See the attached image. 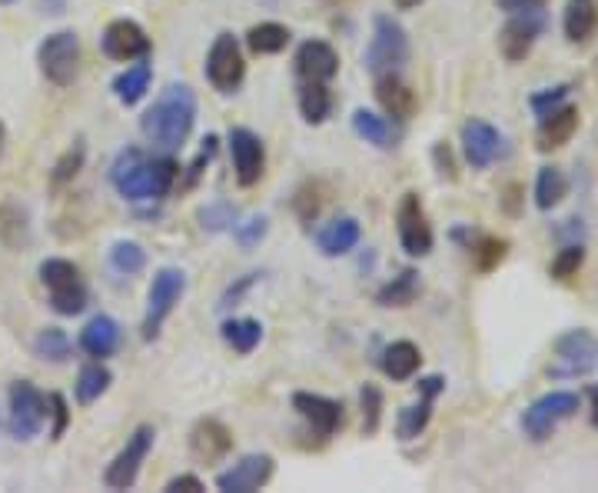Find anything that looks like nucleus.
<instances>
[{"instance_id":"1","label":"nucleus","mask_w":598,"mask_h":493,"mask_svg":"<svg viewBox=\"0 0 598 493\" xmlns=\"http://www.w3.org/2000/svg\"><path fill=\"white\" fill-rule=\"evenodd\" d=\"M180 177L173 157H147L141 147H126L110 167V183L123 201H163Z\"/></svg>"},{"instance_id":"2","label":"nucleus","mask_w":598,"mask_h":493,"mask_svg":"<svg viewBox=\"0 0 598 493\" xmlns=\"http://www.w3.org/2000/svg\"><path fill=\"white\" fill-rule=\"evenodd\" d=\"M196 123V94L190 84H170L141 117V134L160 151H180Z\"/></svg>"},{"instance_id":"3","label":"nucleus","mask_w":598,"mask_h":493,"mask_svg":"<svg viewBox=\"0 0 598 493\" xmlns=\"http://www.w3.org/2000/svg\"><path fill=\"white\" fill-rule=\"evenodd\" d=\"M410 60V34L389 14H379L373 21V40L366 47L363 64L369 74H395Z\"/></svg>"},{"instance_id":"4","label":"nucleus","mask_w":598,"mask_h":493,"mask_svg":"<svg viewBox=\"0 0 598 493\" xmlns=\"http://www.w3.org/2000/svg\"><path fill=\"white\" fill-rule=\"evenodd\" d=\"M582 407V397L575 390H552L546 397H539L536 404H528L525 413H522V430H525V437L532 444H546L556 430L572 420Z\"/></svg>"},{"instance_id":"5","label":"nucleus","mask_w":598,"mask_h":493,"mask_svg":"<svg viewBox=\"0 0 598 493\" xmlns=\"http://www.w3.org/2000/svg\"><path fill=\"white\" fill-rule=\"evenodd\" d=\"M40 74L53 87H71L81 74V37L74 31H53L37 47Z\"/></svg>"},{"instance_id":"6","label":"nucleus","mask_w":598,"mask_h":493,"mask_svg":"<svg viewBox=\"0 0 598 493\" xmlns=\"http://www.w3.org/2000/svg\"><path fill=\"white\" fill-rule=\"evenodd\" d=\"M186 293V274L180 267H160L154 274L150 293H147V317H144V340H157L160 327L167 324V317L173 314V306L180 303V297Z\"/></svg>"},{"instance_id":"7","label":"nucleus","mask_w":598,"mask_h":493,"mask_svg":"<svg viewBox=\"0 0 598 493\" xmlns=\"http://www.w3.org/2000/svg\"><path fill=\"white\" fill-rule=\"evenodd\" d=\"M598 366V337L591 330H569L556 340V360L549 366V377L569 381V377H585Z\"/></svg>"},{"instance_id":"8","label":"nucleus","mask_w":598,"mask_h":493,"mask_svg":"<svg viewBox=\"0 0 598 493\" xmlns=\"http://www.w3.org/2000/svg\"><path fill=\"white\" fill-rule=\"evenodd\" d=\"M8 404H11V417H8L11 434L17 441H34L50 417V400L30 381H14Z\"/></svg>"},{"instance_id":"9","label":"nucleus","mask_w":598,"mask_h":493,"mask_svg":"<svg viewBox=\"0 0 598 493\" xmlns=\"http://www.w3.org/2000/svg\"><path fill=\"white\" fill-rule=\"evenodd\" d=\"M154 441H157V430L150 423L137 426L133 434L126 437L123 450L107 464V473H103V483L110 490H130L141 477V467L147 464L150 450H154Z\"/></svg>"},{"instance_id":"10","label":"nucleus","mask_w":598,"mask_h":493,"mask_svg":"<svg viewBox=\"0 0 598 493\" xmlns=\"http://www.w3.org/2000/svg\"><path fill=\"white\" fill-rule=\"evenodd\" d=\"M204 71H207V81L213 84V91H220V94H233L243 84L246 60H243L240 40L230 31L217 34V40H213V47L207 53V68Z\"/></svg>"},{"instance_id":"11","label":"nucleus","mask_w":598,"mask_h":493,"mask_svg":"<svg viewBox=\"0 0 598 493\" xmlns=\"http://www.w3.org/2000/svg\"><path fill=\"white\" fill-rule=\"evenodd\" d=\"M542 34H546V11L542 8L515 11V14H509L505 27L499 31V50L509 64H522Z\"/></svg>"},{"instance_id":"12","label":"nucleus","mask_w":598,"mask_h":493,"mask_svg":"<svg viewBox=\"0 0 598 493\" xmlns=\"http://www.w3.org/2000/svg\"><path fill=\"white\" fill-rule=\"evenodd\" d=\"M395 230H399V243H403V251L410 257H426L436 243V233L429 227V217H426V207L419 201V194H406L395 207Z\"/></svg>"},{"instance_id":"13","label":"nucleus","mask_w":598,"mask_h":493,"mask_svg":"<svg viewBox=\"0 0 598 493\" xmlns=\"http://www.w3.org/2000/svg\"><path fill=\"white\" fill-rule=\"evenodd\" d=\"M277 473V460L270 454H246L230 470L217 473V490L223 493H256Z\"/></svg>"},{"instance_id":"14","label":"nucleus","mask_w":598,"mask_h":493,"mask_svg":"<svg viewBox=\"0 0 598 493\" xmlns=\"http://www.w3.org/2000/svg\"><path fill=\"white\" fill-rule=\"evenodd\" d=\"M100 47L110 60H117V64H133V60H144L150 53V37L137 21L120 17V21L107 24Z\"/></svg>"},{"instance_id":"15","label":"nucleus","mask_w":598,"mask_h":493,"mask_svg":"<svg viewBox=\"0 0 598 493\" xmlns=\"http://www.w3.org/2000/svg\"><path fill=\"white\" fill-rule=\"evenodd\" d=\"M230 157H233V173H236L240 188H256L266 173L263 141L249 128H233L230 131Z\"/></svg>"},{"instance_id":"16","label":"nucleus","mask_w":598,"mask_h":493,"mask_svg":"<svg viewBox=\"0 0 598 493\" xmlns=\"http://www.w3.org/2000/svg\"><path fill=\"white\" fill-rule=\"evenodd\" d=\"M505 151V137L492 128L489 120H465L462 123V154L469 160V167L486 170L489 164H496Z\"/></svg>"},{"instance_id":"17","label":"nucleus","mask_w":598,"mask_h":493,"mask_svg":"<svg viewBox=\"0 0 598 493\" xmlns=\"http://www.w3.org/2000/svg\"><path fill=\"white\" fill-rule=\"evenodd\" d=\"M233 450V434H230V426H223L217 417H204V420H196L193 430H190V454L193 460L199 464H220L227 460Z\"/></svg>"},{"instance_id":"18","label":"nucleus","mask_w":598,"mask_h":493,"mask_svg":"<svg viewBox=\"0 0 598 493\" xmlns=\"http://www.w3.org/2000/svg\"><path fill=\"white\" fill-rule=\"evenodd\" d=\"M293 410L319 437H332L343 426V404L332 400V397H322V394H309V390L293 394Z\"/></svg>"},{"instance_id":"19","label":"nucleus","mask_w":598,"mask_h":493,"mask_svg":"<svg viewBox=\"0 0 598 493\" xmlns=\"http://www.w3.org/2000/svg\"><path fill=\"white\" fill-rule=\"evenodd\" d=\"M293 64H296L300 81L329 84L332 77L340 74V53L332 50V44H326V40H303Z\"/></svg>"},{"instance_id":"20","label":"nucleus","mask_w":598,"mask_h":493,"mask_svg":"<svg viewBox=\"0 0 598 493\" xmlns=\"http://www.w3.org/2000/svg\"><path fill=\"white\" fill-rule=\"evenodd\" d=\"M376 100H379L382 113L392 117V120H399V123H406L419 110L416 91L403 77H399V74H379L376 77Z\"/></svg>"},{"instance_id":"21","label":"nucleus","mask_w":598,"mask_h":493,"mask_svg":"<svg viewBox=\"0 0 598 493\" xmlns=\"http://www.w3.org/2000/svg\"><path fill=\"white\" fill-rule=\"evenodd\" d=\"M575 131H578V107L559 104L556 110H549V113L539 117V134H536L539 151L542 154H552L559 147H565L575 137Z\"/></svg>"},{"instance_id":"22","label":"nucleus","mask_w":598,"mask_h":493,"mask_svg":"<svg viewBox=\"0 0 598 493\" xmlns=\"http://www.w3.org/2000/svg\"><path fill=\"white\" fill-rule=\"evenodd\" d=\"M359 237H363V227L356 217H337L319 230L316 243L322 257H346L350 251H356Z\"/></svg>"},{"instance_id":"23","label":"nucleus","mask_w":598,"mask_h":493,"mask_svg":"<svg viewBox=\"0 0 598 493\" xmlns=\"http://www.w3.org/2000/svg\"><path fill=\"white\" fill-rule=\"evenodd\" d=\"M562 31L569 44H588L598 34V0H565Z\"/></svg>"},{"instance_id":"24","label":"nucleus","mask_w":598,"mask_h":493,"mask_svg":"<svg viewBox=\"0 0 598 493\" xmlns=\"http://www.w3.org/2000/svg\"><path fill=\"white\" fill-rule=\"evenodd\" d=\"M120 347V324L107 314H97L87 321V327L81 330V350L90 353L94 360H107L113 357Z\"/></svg>"},{"instance_id":"25","label":"nucleus","mask_w":598,"mask_h":493,"mask_svg":"<svg viewBox=\"0 0 598 493\" xmlns=\"http://www.w3.org/2000/svg\"><path fill=\"white\" fill-rule=\"evenodd\" d=\"M353 131H356L366 144H373V147H379V151H392V147L399 144L395 123H392L386 113H376V110H366V107H359V110L353 113Z\"/></svg>"},{"instance_id":"26","label":"nucleus","mask_w":598,"mask_h":493,"mask_svg":"<svg viewBox=\"0 0 598 493\" xmlns=\"http://www.w3.org/2000/svg\"><path fill=\"white\" fill-rule=\"evenodd\" d=\"M419 366H423V353L413 340H395L382 350V370H386V377L395 381V384L416 377Z\"/></svg>"},{"instance_id":"27","label":"nucleus","mask_w":598,"mask_h":493,"mask_svg":"<svg viewBox=\"0 0 598 493\" xmlns=\"http://www.w3.org/2000/svg\"><path fill=\"white\" fill-rule=\"evenodd\" d=\"M150 81H154V71L147 64V57L141 60V64H133L126 68L123 74L113 77V97L123 104V107H133V104H141L150 91Z\"/></svg>"},{"instance_id":"28","label":"nucleus","mask_w":598,"mask_h":493,"mask_svg":"<svg viewBox=\"0 0 598 493\" xmlns=\"http://www.w3.org/2000/svg\"><path fill=\"white\" fill-rule=\"evenodd\" d=\"M113 384V374L107 370L103 360H90L87 366H81L77 374V384H74V394H77V404L81 407H90L94 400H100Z\"/></svg>"},{"instance_id":"29","label":"nucleus","mask_w":598,"mask_h":493,"mask_svg":"<svg viewBox=\"0 0 598 493\" xmlns=\"http://www.w3.org/2000/svg\"><path fill=\"white\" fill-rule=\"evenodd\" d=\"M290 40H293L290 27H283V24H277V21H263V24L249 27V34H246V47H249L253 53H259V57L283 53V50L290 47Z\"/></svg>"},{"instance_id":"30","label":"nucleus","mask_w":598,"mask_h":493,"mask_svg":"<svg viewBox=\"0 0 598 493\" xmlns=\"http://www.w3.org/2000/svg\"><path fill=\"white\" fill-rule=\"evenodd\" d=\"M423 290V280H419V270H403L399 277H392L386 287H379L376 293V303L379 306H410Z\"/></svg>"},{"instance_id":"31","label":"nucleus","mask_w":598,"mask_h":493,"mask_svg":"<svg viewBox=\"0 0 598 493\" xmlns=\"http://www.w3.org/2000/svg\"><path fill=\"white\" fill-rule=\"evenodd\" d=\"M300 113L306 123H313V128H319V123H326V117L332 113V94L326 84H316V81H303L300 87Z\"/></svg>"},{"instance_id":"32","label":"nucleus","mask_w":598,"mask_h":493,"mask_svg":"<svg viewBox=\"0 0 598 493\" xmlns=\"http://www.w3.org/2000/svg\"><path fill=\"white\" fill-rule=\"evenodd\" d=\"M569 194V180L559 167H542L536 177V207L539 211H552L565 201Z\"/></svg>"},{"instance_id":"33","label":"nucleus","mask_w":598,"mask_h":493,"mask_svg":"<svg viewBox=\"0 0 598 493\" xmlns=\"http://www.w3.org/2000/svg\"><path fill=\"white\" fill-rule=\"evenodd\" d=\"M432 404H436V397L419 394L416 404L403 407V413H399V423H395L399 437H403V441H416L423 430L429 426V420H432Z\"/></svg>"},{"instance_id":"34","label":"nucleus","mask_w":598,"mask_h":493,"mask_svg":"<svg viewBox=\"0 0 598 493\" xmlns=\"http://www.w3.org/2000/svg\"><path fill=\"white\" fill-rule=\"evenodd\" d=\"M223 340L236 350V353H253L263 340V324L253 317H233L223 324Z\"/></svg>"},{"instance_id":"35","label":"nucleus","mask_w":598,"mask_h":493,"mask_svg":"<svg viewBox=\"0 0 598 493\" xmlns=\"http://www.w3.org/2000/svg\"><path fill=\"white\" fill-rule=\"evenodd\" d=\"M34 353L47 363H66L71 360V337H66L60 327H44L34 337Z\"/></svg>"},{"instance_id":"36","label":"nucleus","mask_w":598,"mask_h":493,"mask_svg":"<svg viewBox=\"0 0 598 493\" xmlns=\"http://www.w3.org/2000/svg\"><path fill=\"white\" fill-rule=\"evenodd\" d=\"M110 264H113L117 274L133 277V274H141L147 267V251L137 240H117L113 251H110Z\"/></svg>"},{"instance_id":"37","label":"nucleus","mask_w":598,"mask_h":493,"mask_svg":"<svg viewBox=\"0 0 598 493\" xmlns=\"http://www.w3.org/2000/svg\"><path fill=\"white\" fill-rule=\"evenodd\" d=\"M87 300H90V293H87V284L84 280H77L71 287H60V290H50V306H53L60 317H77V314H84L87 311Z\"/></svg>"},{"instance_id":"38","label":"nucleus","mask_w":598,"mask_h":493,"mask_svg":"<svg viewBox=\"0 0 598 493\" xmlns=\"http://www.w3.org/2000/svg\"><path fill=\"white\" fill-rule=\"evenodd\" d=\"M473 257H476V267L483 270V274H489V270H496L505 257H509V240L505 237H479L473 246Z\"/></svg>"},{"instance_id":"39","label":"nucleus","mask_w":598,"mask_h":493,"mask_svg":"<svg viewBox=\"0 0 598 493\" xmlns=\"http://www.w3.org/2000/svg\"><path fill=\"white\" fill-rule=\"evenodd\" d=\"M40 280H44L47 290H60V287H71V284L84 280V277H81V267H77L74 261L47 257V261L40 264Z\"/></svg>"},{"instance_id":"40","label":"nucleus","mask_w":598,"mask_h":493,"mask_svg":"<svg viewBox=\"0 0 598 493\" xmlns=\"http://www.w3.org/2000/svg\"><path fill=\"white\" fill-rule=\"evenodd\" d=\"M196 220L207 233H223V230H233L236 227V207L227 204V201H213L207 207L196 211Z\"/></svg>"},{"instance_id":"41","label":"nucleus","mask_w":598,"mask_h":493,"mask_svg":"<svg viewBox=\"0 0 598 493\" xmlns=\"http://www.w3.org/2000/svg\"><path fill=\"white\" fill-rule=\"evenodd\" d=\"M585 267V246L582 243H565L562 251L556 254V261H552V267H549V274L556 277V280H572V277H578V270Z\"/></svg>"},{"instance_id":"42","label":"nucleus","mask_w":598,"mask_h":493,"mask_svg":"<svg viewBox=\"0 0 598 493\" xmlns=\"http://www.w3.org/2000/svg\"><path fill=\"white\" fill-rule=\"evenodd\" d=\"M359 404H363V430L366 434H376L382 420V390L376 384H366L359 390Z\"/></svg>"},{"instance_id":"43","label":"nucleus","mask_w":598,"mask_h":493,"mask_svg":"<svg viewBox=\"0 0 598 493\" xmlns=\"http://www.w3.org/2000/svg\"><path fill=\"white\" fill-rule=\"evenodd\" d=\"M84 157H87V151H84V144L77 141L71 151H66L57 164H53V183H57V188H60V183H66V180H74L77 173H81V167H84Z\"/></svg>"},{"instance_id":"44","label":"nucleus","mask_w":598,"mask_h":493,"mask_svg":"<svg viewBox=\"0 0 598 493\" xmlns=\"http://www.w3.org/2000/svg\"><path fill=\"white\" fill-rule=\"evenodd\" d=\"M266 230H270V220H266V217H249L246 224H236V227H233L236 243L243 246V251H249V246H256V243L266 237Z\"/></svg>"},{"instance_id":"45","label":"nucleus","mask_w":598,"mask_h":493,"mask_svg":"<svg viewBox=\"0 0 598 493\" xmlns=\"http://www.w3.org/2000/svg\"><path fill=\"white\" fill-rule=\"evenodd\" d=\"M572 84H559V87H549V91H539V94H532V110H536L539 117L556 110L565 97H569Z\"/></svg>"},{"instance_id":"46","label":"nucleus","mask_w":598,"mask_h":493,"mask_svg":"<svg viewBox=\"0 0 598 493\" xmlns=\"http://www.w3.org/2000/svg\"><path fill=\"white\" fill-rule=\"evenodd\" d=\"M293 207H296V214H300V220H313L316 214H319V207H322V201H319V191L316 188H309V183H306V188L296 194V201H293Z\"/></svg>"},{"instance_id":"47","label":"nucleus","mask_w":598,"mask_h":493,"mask_svg":"<svg viewBox=\"0 0 598 493\" xmlns=\"http://www.w3.org/2000/svg\"><path fill=\"white\" fill-rule=\"evenodd\" d=\"M50 413H53V430H50V441H60L63 430H66V420H71V410H66V400L60 394H50Z\"/></svg>"},{"instance_id":"48","label":"nucleus","mask_w":598,"mask_h":493,"mask_svg":"<svg viewBox=\"0 0 598 493\" xmlns=\"http://www.w3.org/2000/svg\"><path fill=\"white\" fill-rule=\"evenodd\" d=\"M163 490H167V493H199V490H204V480L193 477V473H180V477H173Z\"/></svg>"},{"instance_id":"49","label":"nucleus","mask_w":598,"mask_h":493,"mask_svg":"<svg viewBox=\"0 0 598 493\" xmlns=\"http://www.w3.org/2000/svg\"><path fill=\"white\" fill-rule=\"evenodd\" d=\"M432 157H436V164H439V173H442V177H449V180H455V177H459V173H455L452 151H449L446 144H436V147H432Z\"/></svg>"},{"instance_id":"50","label":"nucleus","mask_w":598,"mask_h":493,"mask_svg":"<svg viewBox=\"0 0 598 493\" xmlns=\"http://www.w3.org/2000/svg\"><path fill=\"white\" fill-rule=\"evenodd\" d=\"M256 277H259V274H246V277H243L236 287H230V290L223 293V303H220V306H230V303H236V300H240V297H243V293H246L253 284H256Z\"/></svg>"},{"instance_id":"51","label":"nucleus","mask_w":598,"mask_h":493,"mask_svg":"<svg viewBox=\"0 0 598 493\" xmlns=\"http://www.w3.org/2000/svg\"><path fill=\"white\" fill-rule=\"evenodd\" d=\"M499 8L505 14H515V11H532V8H546V0H499Z\"/></svg>"},{"instance_id":"52","label":"nucleus","mask_w":598,"mask_h":493,"mask_svg":"<svg viewBox=\"0 0 598 493\" xmlns=\"http://www.w3.org/2000/svg\"><path fill=\"white\" fill-rule=\"evenodd\" d=\"M588 400H591V423L598 426V387L588 390Z\"/></svg>"},{"instance_id":"53","label":"nucleus","mask_w":598,"mask_h":493,"mask_svg":"<svg viewBox=\"0 0 598 493\" xmlns=\"http://www.w3.org/2000/svg\"><path fill=\"white\" fill-rule=\"evenodd\" d=\"M4 144H8V128L0 123V154H4Z\"/></svg>"},{"instance_id":"54","label":"nucleus","mask_w":598,"mask_h":493,"mask_svg":"<svg viewBox=\"0 0 598 493\" xmlns=\"http://www.w3.org/2000/svg\"><path fill=\"white\" fill-rule=\"evenodd\" d=\"M395 4H399V8H403V11H406V8H416V4H419V0H395Z\"/></svg>"},{"instance_id":"55","label":"nucleus","mask_w":598,"mask_h":493,"mask_svg":"<svg viewBox=\"0 0 598 493\" xmlns=\"http://www.w3.org/2000/svg\"><path fill=\"white\" fill-rule=\"evenodd\" d=\"M0 4H14V0H0Z\"/></svg>"}]
</instances>
